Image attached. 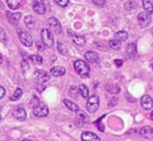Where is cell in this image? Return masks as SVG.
Wrapping results in <instances>:
<instances>
[{"mask_svg":"<svg viewBox=\"0 0 153 141\" xmlns=\"http://www.w3.org/2000/svg\"><path fill=\"white\" fill-rule=\"evenodd\" d=\"M74 69L76 73L83 78H88L90 76L91 68L85 61L82 60H77L74 63Z\"/></svg>","mask_w":153,"mask_h":141,"instance_id":"6da1fadb","label":"cell"},{"mask_svg":"<svg viewBox=\"0 0 153 141\" xmlns=\"http://www.w3.org/2000/svg\"><path fill=\"white\" fill-rule=\"evenodd\" d=\"M87 109L90 113H94L100 107V98L97 95H93L88 98L87 101Z\"/></svg>","mask_w":153,"mask_h":141,"instance_id":"7a4b0ae2","label":"cell"},{"mask_svg":"<svg viewBox=\"0 0 153 141\" xmlns=\"http://www.w3.org/2000/svg\"><path fill=\"white\" fill-rule=\"evenodd\" d=\"M17 34L19 36V40L24 46H27V47H30V46H32L33 39L31 34L28 31H25V30L19 29L17 31Z\"/></svg>","mask_w":153,"mask_h":141,"instance_id":"3957f363","label":"cell"},{"mask_svg":"<svg viewBox=\"0 0 153 141\" xmlns=\"http://www.w3.org/2000/svg\"><path fill=\"white\" fill-rule=\"evenodd\" d=\"M40 37H41L42 42L45 46L47 47H52L53 46V37H52V32L49 29L43 28L41 31V34H40Z\"/></svg>","mask_w":153,"mask_h":141,"instance_id":"277c9868","label":"cell"},{"mask_svg":"<svg viewBox=\"0 0 153 141\" xmlns=\"http://www.w3.org/2000/svg\"><path fill=\"white\" fill-rule=\"evenodd\" d=\"M34 114L37 117H45L49 114V108L44 102H39L34 107Z\"/></svg>","mask_w":153,"mask_h":141,"instance_id":"5b68a950","label":"cell"},{"mask_svg":"<svg viewBox=\"0 0 153 141\" xmlns=\"http://www.w3.org/2000/svg\"><path fill=\"white\" fill-rule=\"evenodd\" d=\"M139 25L141 28H146L150 24L151 16L147 12H140L137 16Z\"/></svg>","mask_w":153,"mask_h":141,"instance_id":"8992f818","label":"cell"},{"mask_svg":"<svg viewBox=\"0 0 153 141\" xmlns=\"http://www.w3.org/2000/svg\"><path fill=\"white\" fill-rule=\"evenodd\" d=\"M34 76L36 81L40 84L46 83L50 79V76L49 75V73H46L44 70H36L34 73Z\"/></svg>","mask_w":153,"mask_h":141,"instance_id":"52a82bcc","label":"cell"},{"mask_svg":"<svg viewBox=\"0 0 153 141\" xmlns=\"http://www.w3.org/2000/svg\"><path fill=\"white\" fill-rule=\"evenodd\" d=\"M49 28L55 34H60L61 32V25L59 21L55 17H50L48 19Z\"/></svg>","mask_w":153,"mask_h":141,"instance_id":"ba28073f","label":"cell"},{"mask_svg":"<svg viewBox=\"0 0 153 141\" xmlns=\"http://www.w3.org/2000/svg\"><path fill=\"white\" fill-rule=\"evenodd\" d=\"M33 10L37 14L43 15L46 12V7L42 0H34L33 1Z\"/></svg>","mask_w":153,"mask_h":141,"instance_id":"9c48e42d","label":"cell"},{"mask_svg":"<svg viewBox=\"0 0 153 141\" xmlns=\"http://www.w3.org/2000/svg\"><path fill=\"white\" fill-rule=\"evenodd\" d=\"M76 113V115H77V121L76 122V124L77 125V126L83 127L84 124L89 120V118L87 116L86 114L82 111H81L80 109H79Z\"/></svg>","mask_w":153,"mask_h":141,"instance_id":"30bf717a","label":"cell"},{"mask_svg":"<svg viewBox=\"0 0 153 141\" xmlns=\"http://www.w3.org/2000/svg\"><path fill=\"white\" fill-rule=\"evenodd\" d=\"M140 104L142 108L146 111H149L153 107V99L152 97L149 95H144L141 98L140 100Z\"/></svg>","mask_w":153,"mask_h":141,"instance_id":"8fae6325","label":"cell"},{"mask_svg":"<svg viewBox=\"0 0 153 141\" xmlns=\"http://www.w3.org/2000/svg\"><path fill=\"white\" fill-rule=\"evenodd\" d=\"M6 16H7V18L10 23H11L13 25H16L21 18V13L20 12L11 13L10 11H7Z\"/></svg>","mask_w":153,"mask_h":141,"instance_id":"7c38bea8","label":"cell"},{"mask_svg":"<svg viewBox=\"0 0 153 141\" xmlns=\"http://www.w3.org/2000/svg\"><path fill=\"white\" fill-rule=\"evenodd\" d=\"M82 141H100V137L91 131H85L81 135Z\"/></svg>","mask_w":153,"mask_h":141,"instance_id":"4fadbf2b","label":"cell"},{"mask_svg":"<svg viewBox=\"0 0 153 141\" xmlns=\"http://www.w3.org/2000/svg\"><path fill=\"white\" fill-rule=\"evenodd\" d=\"M13 116L18 120L23 121L26 119V112L22 108H18L13 111Z\"/></svg>","mask_w":153,"mask_h":141,"instance_id":"5bb4252c","label":"cell"},{"mask_svg":"<svg viewBox=\"0 0 153 141\" xmlns=\"http://www.w3.org/2000/svg\"><path fill=\"white\" fill-rule=\"evenodd\" d=\"M51 74L55 77H61L65 75L66 69L62 66H56V67H52L50 70Z\"/></svg>","mask_w":153,"mask_h":141,"instance_id":"9a60e30c","label":"cell"},{"mask_svg":"<svg viewBox=\"0 0 153 141\" xmlns=\"http://www.w3.org/2000/svg\"><path fill=\"white\" fill-rule=\"evenodd\" d=\"M85 58L91 64H96L100 62V58L99 55L96 52L92 51H88L85 53Z\"/></svg>","mask_w":153,"mask_h":141,"instance_id":"2e32d148","label":"cell"},{"mask_svg":"<svg viewBox=\"0 0 153 141\" xmlns=\"http://www.w3.org/2000/svg\"><path fill=\"white\" fill-rule=\"evenodd\" d=\"M140 134L146 138H151L153 137V128L150 126H144L140 130Z\"/></svg>","mask_w":153,"mask_h":141,"instance_id":"e0dca14e","label":"cell"},{"mask_svg":"<svg viewBox=\"0 0 153 141\" xmlns=\"http://www.w3.org/2000/svg\"><path fill=\"white\" fill-rule=\"evenodd\" d=\"M114 37L116 40H120V41H126L128 38V34L126 31H120L115 33Z\"/></svg>","mask_w":153,"mask_h":141,"instance_id":"ac0fdd59","label":"cell"},{"mask_svg":"<svg viewBox=\"0 0 153 141\" xmlns=\"http://www.w3.org/2000/svg\"><path fill=\"white\" fill-rule=\"evenodd\" d=\"M64 103L70 111H72L76 112L79 109L78 105H76V103L73 102H71L70 100L67 99L64 100Z\"/></svg>","mask_w":153,"mask_h":141,"instance_id":"d6986e66","label":"cell"},{"mask_svg":"<svg viewBox=\"0 0 153 141\" xmlns=\"http://www.w3.org/2000/svg\"><path fill=\"white\" fill-rule=\"evenodd\" d=\"M143 8L146 12L149 13V14L152 13L153 12V4L151 0H143Z\"/></svg>","mask_w":153,"mask_h":141,"instance_id":"ffe728a7","label":"cell"},{"mask_svg":"<svg viewBox=\"0 0 153 141\" xmlns=\"http://www.w3.org/2000/svg\"><path fill=\"white\" fill-rule=\"evenodd\" d=\"M127 54L129 55L130 57H134L137 54V47L134 43H130L128 45L126 49Z\"/></svg>","mask_w":153,"mask_h":141,"instance_id":"44dd1931","label":"cell"},{"mask_svg":"<svg viewBox=\"0 0 153 141\" xmlns=\"http://www.w3.org/2000/svg\"><path fill=\"white\" fill-rule=\"evenodd\" d=\"M7 6L10 7L11 10H16L20 6L19 0H6Z\"/></svg>","mask_w":153,"mask_h":141,"instance_id":"7402d4cb","label":"cell"},{"mask_svg":"<svg viewBox=\"0 0 153 141\" xmlns=\"http://www.w3.org/2000/svg\"><path fill=\"white\" fill-rule=\"evenodd\" d=\"M72 38H73V42H74L76 44L79 45V46H83L85 43V40L83 37L79 35H73L72 36Z\"/></svg>","mask_w":153,"mask_h":141,"instance_id":"603a6c76","label":"cell"},{"mask_svg":"<svg viewBox=\"0 0 153 141\" xmlns=\"http://www.w3.org/2000/svg\"><path fill=\"white\" fill-rule=\"evenodd\" d=\"M79 91L82 97H84V98L88 97V95H89V91H88V88H87L86 85H83V84L81 85L79 88Z\"/></svg>","mask_w":153,"mask_h":141,"instance_id":"cb8c5ba5","label":"cell"},{"mask_svg":"<svg viewBox=\"0 0 153 141\" xmlns=\"http://www.w3.org/2000/svg\"><path fill=\"white\" fill-rule=\"evenodd\" d=\"M22 94V90H21L20 88H16L14 94L10 97V99L11 100V101H16V100H18L19 98H20Z\"/></svg>","mask_w":153,"mask_h":141,"instance_id":"d4e9b609","label":"cell"},{"mask_svg":"<svg viewBox=\"0 0 153 141\" xmlns=\"http://www.w3.org/2000/svg\"><path fill=\"white\" fill-rule=\"evenodd\" d=\"M108 45L111 49H119L121 47V42L117 40H112L109 41Z\"/></svg>","mask_w":153,"mask_h":141,"instance_id":"484cf974","label":"cell"},{"mask_svg":"<svg viewBox=\"0 0 153 141\" xmlns=\"http://www.w3.org/2000/svg\"><path fill=\"white\" fill-rule=\"evenodd\" d=\"M24 21H25V23L26 24L27 27H28V28H33V27L34 26V21L31 16H25Z\"/></svg>","mask_w":153,"mask_h":141,"instance_id":"4316f807","label":"cell"},{"mask_svg":"<svg viewBox=\"0 0 153 141\" xmlns=\"http://www.w3.org/2000/svg\"><path fill=\"white\" fill-rule=\"evenodd\" d=\"M30 59L37 64H42L43 63V58L40 57V55H31L30 56Z\"/></svg>","mask_w":153,"mask_h":141,"instance_id":"83f0119b","label":"cell"},{"mask_svg":"<svg viewBox=\"0 0 153 141\" xmlns=\"http://www.w3.org/2000/svg\"><path fill=\"white\" fill-rule=\"evenodd\" d=\"M120 87L118 85H113V86H111V88H108V91L111 94H117L120 92Z\"/></svg>","mask_w":153,"mask_h":141,"instance_id":"f1b7e54d","label":"cell"},{"mask_svg":"<svg viewBox=\"0 0 153 141\" xmlns=\"http://www.w3.org/2000/svg\"><path fill=\"white\" fill-rule=\"evenodd\" d=\"M54 1L61 7H66L69 4V0H54Z\"/></svg>","mask_w":153,"mask_h":141,"instance_id":"f546056e","label":"cell"},{"mask_svg":"<svg viewBox=\"0 0 153 141\" xmlns=\"http://www.w3.org/2000/svg\"><path fill=\"white\" fill-rule=\"evenodd\" d=\"M0 40H1L3 43H5L7 41V36H6L5 31L1 28H0Z\"/></svg>","mask_w":153,"mask_h":141,"instance_id":"4dcf8cb0","label":"cell"},{"mask_svg":"<svg viewBox=\"0 0 153 141\" xmlns=\"http://www.w3.org/2000/svg\"><path fill=\"white\" fill-rule=\"evenodd\" d=\"M58 50L59 51L60 53H61L62 55H65L66 54V49L64 46V45L61 43V42H58Z\"/></svg>","mask_w":153,"mask_h":141,"instance_id":"1f68e13d","label":"cell"},{"mask_svg":"<svg viewBox=\"0 0 153 141\" xmlns=\"http://www.w3.org/2000/svg\"><path fill=\"white\" fill-rule=\"evenodd\" d=\"M93 2L97 6H104L106 4V0H92Z\"/></svg>","mask_w":153,"mask_h":141,"instance_id":"d6a6232c","label":"cell"},{"mask_svg":"<svg viewBox=\"0 0 153 141\" xmlns=\"http://www.w3.org/2000/svg\"><path fill=\"white\" fill-rule=\"evenodd\" d=\"M37 49H38L39 51H43L45 49V45L43 44V42H40V41H37Z\"/></svg>","mask_w":153,"mask_h":141,"instance_id":"836d02e7","label":"cell"},{"mask_svg":"<svg viewBox=\"0 0 153 141\" xmlns=\"http://www.w3.org/2000/svg\"><path fill=\"white\" fill-rule=\"evenodd\" d=\"M22 67L24 70V71H26V70H29V65H28V64L25 61H24L23 62H22Z\"/></svg>","mask_w":153,"mask_h":141,"instance_id":"e575fe53","label":"cell"},{"mask_svg":"<svg viewBox=\"0 0 153 141\" xmlns=\"http://www.w3.org/2000/svg\"><path fill=\"white\" fill-rule=\"evenodd\" d=\"M4 94H5V90H4V88H2L1 86H0V99L4 97Z\"/></svg>","mask_w":153,"mask_h":141,"instance_id":"d590c367","label":"cell"},{"mask_svg":"<svg viewBox=\"0 0 153 141\" xmlns=\"http://www.w3.org/2000/svg\"><path fill=\"white\" fill-rule=\"evenodd\" d=\"M123 61H122L121 59H116L114 60V64H116L117 67H121V66L123 65Z\"/></svg>","mask_w":153,"mask_h":141,"instance_id":"8d00e7d4","label":"cell"},{"mask_svg":"<svg viewBox=\"0 0 153 141\" xmlns=\"http://www.w3.org/2000/svg\"><path fill=\"white\" fill-rule=\"evenodd\" d=\"M2 63V56H1V55L0 54V64Z\"/></svg>","mask_w":153,"mask_h":141,"instance_id":"74e56055","label":"cell"},{"mask_svg":"<svg viewBox=\"0 0 153 141\" xmlns=\"http://www.w3.org/2000/svg\"><path fill=\"white\" fill-rule=\"evenodd\" d=\"M0 8H3V4L1 1V0H0Z\"/></svg>","mask_w":153,"mask_h":141,"instance_id":"f35d334b","label":"cell"},{"mask_svg":"<svg viewBox=\"0 0 153 141\" xmlns=\"http://www.w3.org/2000/svg\"><path fill=\"white\" fill-rule=\"evenodd\" d=\"M150 117H151V119H152V121H153V111H152V113H151Z\"/></svg>","mask_w":153,"mask_h":141,"instance_id":"ab89813d","label":"cell"},{"mask_svg":"<svg viewBox=\"0 0 153 141\" xmlns=\"http://www.w3.org/2000/svg\"><path fill=\"white\" fill-rule=\"evenodd\" d=\"M22 141H32V140H28V139H25V140H23Z\"/></svg>","mask_w":153,"mask_h":141,"instance_id":"60d3db41","label":"cell"},{"mask_svg":"<svg viewBox=\"0 0 153 141\" xmlns=\"http://www.w3.org/2000/svg\"><path fill=\"white\" fill-rule=\"evenodd\" d=\"M151 64H152V69H153V59L152 61V63H151Z\"/></svg>","mask_w":153,"mask_h":141,"instance_id":"b9f144b4","label":"cell"},{"mask_svg":"<svg viewBox=\"0 0 153 141\" xmlns=\"http://www.w3.org/2000/svg\"><path fill=\"white\" fill-rule=\"evenodd\" d=\"M152 34H153V27L152 28Z\"/></svg>","mask_w":153,"mask_h":141,"instance_id":"7bdbcfd3","label":"cell"},{"mask_svg":"<svg viewBox=\"0 0 153 141\" xmlns=\"http://www.w3.org/2000/svg\"><path fill=\"white\" fill-rule=\"evenodd\" d=\"M1 108L0 107V111H1Z\"/></svg>","mask_w":153,"mask_h":141,"instance_id":"ee69618b","label":"cell"}]
</instances>
